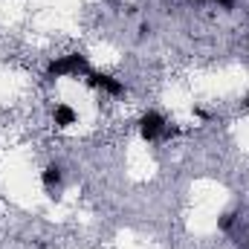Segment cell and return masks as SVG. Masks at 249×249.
<instances>
[{"instance_id": "1", "label": "cell", "mask_w": 249, "mask_h": 249, "mask_svg": "<svg viewBox=\"0 0 249 249\" xmlns=\"http://www.w3.org/2000/svg\"><path fill=\"white\" fill-rule=\"evenodd\" d=\"M93 67L87 61L84 53H67V55H58L47 64L44 70V78L47 81H61V78H87Z\"/></svg>"}, {"instance_id": "2", "label": "cell", "mask_w": 249, "mask_h": 249, "mask_svg": "<svg viewBox=\"0 0 249 249\" xmlns=\"http://www.w3.org/2000/svg\"><path fill=\"white\" fill-rule=\"evenodd\" d=\"M171 133H174V127L165 122L162 113L148 110V113L139 116V136H142L145 142H160V139H168Z\"/></svg>"}, {"instance_id": "3", "label": "cell", "mask_w": 249, "mask_h": 249, "mask_svg": "<svg viewBox=\"0 0 249 249\" xmlns=\"http://www.w3.org/2000/svg\"><path fill=\"white\" fill-rule=\"evenodd\" d=\"M87 84H90V87H96L99 93L110 96V99L124 96V81L113 78V75H107V72H99V70H90V72H87Z\"/></svg>"}, {"instance_id": "4", "label": "cell", "mask_w": 249, "mask_h": 249, "mask_svg": "<svg viewBox=\"0 0 249 249\" xmlns=\"http://www.w3.org/2000/svg\"><path fill=\"white\" fill-rule=\"evenodd\" d=\"M41 183H44V188L50 191V197H58V191H61V186H64L61 165H47L44 174H41Z\"/></svg>"}, {"instance_id": "5", "label": "cell", "mask_w": 249, "mask_h": 249, "mask_svg": "<svg viewBox=\"0 0 249 249\" xmlns=\"http://www.w3.org/2000/svg\"><path fill=\"white\" fill-rule=\"evenodd\" d=\"M53 122H55V127H72V124L78 122V113H75L70 105H55V110H53Z\"/></svg>"}, {"instance_id": "6", "label": "cell", "mask_w": 249, "mask_h": 249, "mask_svg": "<svg viewBox=\"0 0 249 249\" xmlns=\"http://www.w3.org/2000/svg\"><path fill=\"white\" fill-rule=\"evenodd\" d=\"M214 3L223 6V9H232V6H235V0H214Z\"/></svg>"}, {"instance_id": "7", "label": "cell", "mask_w": 249, "mask_h": 249, "mask_svg": "<svg viewBox=\"0 0 249 249\" xmlns=\"http://www.w3.org/2000/svg\"><path fill=\"white\" fill-rule=\"evenodd\" d=\"M244 105H247V110H249V96H247V102H244Z\"/></svg>"}]
</instances>
